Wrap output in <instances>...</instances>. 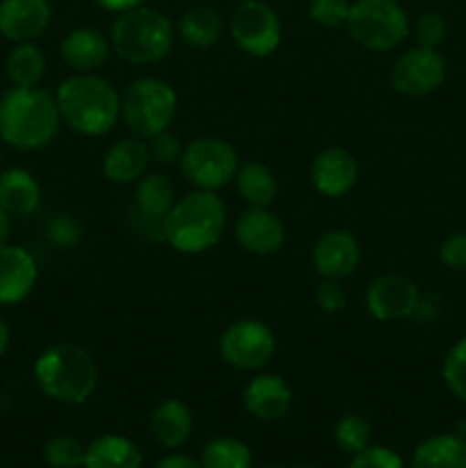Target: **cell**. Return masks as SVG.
<instances>
[{
	"label": "cell",
	"mask_w": 466,
	"mask_h": 468,
	"mask_svg": "<svg viewBox=\"0 0 466 468\" xmlns=\"http://www.w3.org/2000/svg\"><path fill=\"white\" fill-rule=\"evenodd\" d=\"M59 122L58 101L39 87H12L0 99V137L14 149H41L53 140Z\"/></svg>",
	"instance_id": "obj_1"
},
{
	"label": "cell",
	"mask_w": 466,
	"mask_h": 468,
	"mask_svg": "<svg viewBox=\"0 0 466 468\" xmlns=\"http://www.w3.org/2000/svg\"><path fill=\"white\" fill-rule=\"evenodd\" d=\"M55 101L62 122L80 135H105L122 117V96L108 80L91 73H78L62 80Z\"/></svg>",
	"instance_id": "obj_2"
},
{
	"label": "cell",
	"mask_w": 466,
	"mask_h": 468,
	"mask_svg": "<svg viewBox=\"0 0 466 468\" xmlns=\"http://www.w3.org/2000/svg\"><path fill=\"white\" fill-rule=\"evenodd\" d=\"M227 206L213 190H196L174 204L163 219V233L181 254H201L222 238Z\"/></svg>",
	"instance_id": "obj_3"
},
{
	"label": "cell",
	"mask_w": 466,
	"mask_h": 468,
	"mask_svg": "<svg viewBox=\"0 0 466 468\" xmlns=\"http://www.w3.org/2000/svg\"><path fill=\"white\" fill-rule=\"evenodd\" d=\"M35 379L50 400L82 405L94 393L99 370L85 347L55 343L37 359Z\"/></svg>",
	"instance_id": "obj_4"
},
{
	"label": "cell",
	"mask_w": 466,
	"mask_h": 468,
	"mask_svg": "<svg viewBox=\"0 0 466 468\" xmlns=\"http://www.w3.org/2000/svg\"><path fill=\"white\" fill-rule=\"evenodd\" d=\"M176 27L158 9L140 5L117 16L110 32L114 53L131 64H154L167 58L174 46Z\"/></svg>",
	"instance_id": "obj_5"
},
{
	"label": "cell",
	"mask_w": 466,
	"mask_h": 468,
	"mask_svg": "<svg viewBox=\"0 0 466 468\" xmlns=\"http://www.w3.org/2000/svg\"><path fill=\"white\" fill-rule=\"evenodd\" d=\"M176 91L158 78H137L122 99L123 122L140 140L167 131L176 114Z\"/></svg>",
	"instance_id": "obj_6"
},
{
	"label": "cell",
	"mask_w": 466,
	"mask_h": 468,
	"mask_svg": "<svg viewBox=\"0 0 466 468\" xmlns=\"http://www.w3.org/2000/svg\"><path fill=\"white\" fill-rule=\"evenodd\" d=\"M347 30L368 50H391L409 35V18L397 0H355Z\"/></svg>",
	"instance_id": "obj_7"
},
{
	"label": "cell",
	"mask_w": 466,
	"mask_h": 468,
	"mask_svg": "<svg viewBox=\"0 0 466 468\" xmlns=\"http://www.w3.org/2000/svg\"><path fill=\"white\" fill-rule=\"evenodd\" d=\"M238 154L219 137H196L183 149L181 172L196 190H219L236 178Z\"/></svg>",
	"instance_id": "obj_8"
},
{
	"label": "cell",
	"mask_w": 466,
	"mask_h": 468,
	"mask_svg": "<svg viewBox=\"0 0 466 468\" xmlns=\"http://www.w3.org/2000/svg\"><path fill=\"white\" fill-rule=\"evenodd\" d=\"M277 352L274 332L260 320H238L219 336V355L228 366L240 370H259L272 361Z\"/></svg>",
	"instance_id": "obj_9"
},
{
	"label": "cell",
	"mask_w": 466,
	"mask_h": 468,
	"mask_svg": "<svg viewBox=\"0 0 466 468\" xmlns=\"http://www.w3.org/2000/svg\"><path fill=\"white\" fill-rule=\"evenodd\" d=\"M228 30L238 48L254 58L272 55L281 44V21L277 12L263 0H245L238 5Z\"/></svg>",
	"instance_id": "obj_10"
},
{
	"label": "cell",
	"mask_w": 466,
	"mask_h": 468,
	"mask_svg": "<svg viewBox=\"0 0 466 468\" xmlns=\"http://www.w3.org/2000/svg\"><path fill=\"white\" fill-rule=\"evenodd\" d=\"M446 80V59L437 48L414 46L396 59L391 85L402 96H425L439 90Z\"/></svg>",
	"instance_id": "obj_11"
},
{
	"label": "cell",
	"mask_w": 466,
	"mask_h": 468,
	"mask_svg": "<svg viewBox=\"0 0 466 468\" xmlns=\"http://www.w3.org/2000/svg\"><path fill=\"white\" fill-rule=\"evenodd\" d=\"M420 304L418 286L405 274H382L373 279L365 291V306L370 315L382 323L405 320L416 314Z\"/></svg>",
	"instance_id": "obj_12"
},
{
	"label": "cell",
	"mask_w": 466,
	"mask_h": 468,
	"mask_svg": "<svg viewBox=\"0 0 466 468\" xmlns=\"http://www.w3.org/2000/svg\"><path fill=\"white\" fill-rule=\"evenodd\" d=\"M359 178V165L355 155L343 146H329L323 149L311 163V181L313 187L324 197L347 195Z\"/></svg>",
	"instance_id": "obj_13"
},
{
	"label": "cell",
	"mask_w": 466,
	"mask_h": 468,
	"mask_svg": "<svg viewBox=\"0 0 466 468\" xmlns=\"http://www.w3.org/2000/svg\"><path fill=\"white\" fill-rule=\"evenodd\" d=\"M53 18L48 0H3L0 3V35L9 41H35Z\"/></svg>",
	"instance_id": "obj_14"
},
{
	"label": "cell",
	"mask_w": 466,
	"mask_h": 468,
	"mask_svg": "<svg viewBox=\"0 0 466 468\" xmlns=\"http://www.w3.org/2000/svg\"><path fill=\"white\" fill-rule=\"evenodd\" d=\"M361 261L359 240L345 229L327 231L313 247V265L323 279H345Z\"/></svg>",
	"instance_id": "obj_15"
},
{
	"label": "cell",
	"mask_w": 466,
	"mask_h": 468,
	"mask_svg": "<svg viewBox=\"0 0 466 468\" xmlns=\"http://www.w3.org/2000/svg\"><path fill=\"white\" fill-rule=\"evenodd\" d=\"M236 238L249 254L268 256L281 250L286 240V229L272 210L249 206L236 219Z\"/></svg>",
	"instance_id": "obj_16"
},
{
	"label": "cell",
	"mask_w": 466,
	"mask_h": 468,
	"mask_svg": "<svg viewBox=\"0 0 466 468\" xmlns=\"http://www.w3.org/2000/svg\"><path fill=\"white\" fill-rule=\"evenodd\" d=\"M37 282V263L23 247H0V304L26 300Z\"/></svg>",
	"instance_id": "obj_17"
},
{
	"label": "cell",
	"mask_w": 466,
	"mask_h": 468,
	"mask_svg": "<svg viewBox=\"0 0 466 468\" xmlns=\"http://www.w3.org/2000/svg\"><path fill=\"white\" fill-rule=\"evenodd\" d=\"M242 400L254 419L279 420L291 410L292 393L279 375H259L245 387Z\"/></svg>",
	"instance_id": "obj_18"
},
{
	"label": "cell",
	"mask_w": 466,
	"mask_h": 468,
	"mask_svg": "<svg viewBox=\"0 0 466 468\" xmlns=\"http://www.w3.org/2000/svg\"><path fill=\"white\" fill-rule=\"evenodd\" d=\"M62 59L78 73H91L105 64L110 55V41L96 27H76L62 41Z\"/></svg>",
	"instance_id": "obj_19"
},
{
	"label": "cell",
	"mask_w": 466,
	"mask_h": 468,
	"mask_svg": "<svg viewBox=\"0 0 466 468\" xmlns=\"http://www.w3.org/2000/svg\"><path fill=\"white\" fill-rule=\"evenodd\" d=\"M149 160V144L140 137H128L110 146L103 158V172L117 186H128L140 181Z\"/></svg>",
	"instance_id": "obj_20"
},
{
	"label": "cell",
	"mask_w": 466,
	"mask_h": 468,
	"mask_svg": "<svg viewBox=\"0 0 466 468\" xmlns=\"http://www.w3.org/2000/svg\"><path fill=\"white\" fill-rule=\"evenodd\" d=\"M151 434L164 448H178L190 439L192 414L185 402L164 400L151 414Z\"/></svg>",
	"instance_id": "obj_21"
},
{
	"label": "cell",
	"mask_w": 466,
	"mask_h": 468,
	"mask_svg": "<svg viewBox=\"0 0 466 468\" xmlns=\"http://www.w3.org/2000/svg\"><path fill=\"white\" fill-rule=\"evenodd\" d=\"M85 468H140V448L126 437L105 434L94 439L85 451Z\"/></svg>",
	"instance_id": "obj_22"
},
{
	"label": "cell",
	"mask_w": 466,
	"mask_h": 468,
	"mask_svg": "<svg viewBox=\"0 0 466 468\" xmlns=\"http://www.w3.org/2000/svg\"><path fill=\"white\" fill-rule=\"evenodd\" d=\"M41 190L39 183L35 181L26 169H7L0 174V206L7 213L14 215H30L39 206Z\"/></svg>",
	"instance_id": "obj_23"
},
{
	"label": "cell",
	"mask_w": 466,
	"mask_h": 468,
	"mask_svg": "<svg viewBox=\"0 0 466 468\" xmlns=\"http://www.w3.org/2000/svg\"><path fill=\"white\" fill-rule=\"evenodd\" d=\"M411 468H466V439L457 434L425 439L414 451Z\"/></svg>",
	"instance_id": "obj_24"
},
{
	"label": "cell",
	"mask_w": 466,
	"mask_h": 468,
	"mask_svg": "<svg viewBox=\"0 0 466 468\" xmlns=\"http://www.w3.org/2000/svg\"><path fill=\"white\" fill-rule=\"evenodd\" d=\"M236 186L242 199L254 208H268L277 197V181L274 174L265 165L249 160L242 167H238Z\"/></svg>",
	"instance_id": "obj_25"
},
{
	"label": "cell",
	"mask_w": 466,
	"mask_h": 468,
	"mask_svg": "<svg viewBox=\"0 0 466 468\" xmlns=\"http://www.w3.org/2000/svg\"><path fill=\"white\" fill-rule=\"evenodd\" d=\"M135 201L140 213L151 222H163L174 208V186L167 181V176L160 174H149L137 183Z\"/></svg>",
	"instance_id": "obj_26"
},
{
	"label": "cell",
	"mask_w": 466,
	"mask_h": 468,
	"mask_svg": "<svg viewBox=\"0 0 466 468\" xmlns=\"http://www.w3.org/2000/svg\"><path fill=\"white\" fill-rule=\"evenodd\" d=\"M176 32L187 46L208 48L222 37V18L210 7H190L178 21Z\"/></svg>",
	"instance_id": "obj_27"
},
{
	"label": "cell",
	"mask_w": 466,
	"mask_h": 468,
	"mask_svg": "<svg viewBox=\"0 0 466 468\" xmlns=\"http://www.w3.org/2000/svg\"><path fill=\"white\" fill-rule=\"evenodd\" d=\"M46 58L39 46L21 41L7 55V76L16 87H37L44 78Z\"/></svg>",
	"instance_id": "obj_28"
},
{
	"label": "cell",
	"mask_w": 466,
	"mask_h": 468,
	"mask_svg": "<svg viewBox=\"0 0 466 468\" xmlns=\"http://www.w3.org/2000/svg\"><path fill=\"white\" fill-rule=\"evenodd\" d=\"M204 468H251V452L242 441L231 437L213 439L201 452Z\"/></svg>",
	"instance_id": "obj_29"
},
{
	"label": "cell",
	"mask_w": 466,
	"mask_h": 468,
	"mask_svg": "<svg viewBox=\"0 0 466 468\" xmlns=\"http://www.w3.org/2000/svg\"><path fill=\"white\" fill-rule=\"evenodd\" d=\"M334 439H336V443L341 451L356 455V452H361L364 448H368L370 423L359 414H345L336 423Z\"/></svg>",
	"instance_id": "obj_30"
},
{
	"label": "cell",
	"mask_w": 466,
	"mask_h": 468,
	"mask_svg": "<svg viewBox=\"0 0 466 468\" xmlns=\"http://www.w3.org/2000/svg\"><path fill=\"white\" fill-rule=\"evenodd\" d=\"M443 382L455 398L466 402V336L448 350L443 359Z\"/></svg>",
	"instance_id": "obj_31"
},
{
	"label": "cell",
	"mask_w": 466,
	"mask_h": 468,
	"mask_svg": "<svg viewBox=\"0 0 466 468\" xmlns=\"http://www.w3.org/2000/svg\"><path fill=\"white\" fill-rule=\"evenodd\" d=\"M85 451L78 439L73 437H55L46 443L44 457L50 468H78L85 464Z\"/></svg>",
	"instance_id": "obj_32"
},
{
	"label": "cell",
	"mask_w": 466,
	"mask_h": 468,
	"mask_svg": "<svg viewBox=\"0 0 466 468\" xmlns=\"http://www.w3.org/2000/svg\"><path fill=\"white\" fill-rule=\"evenodd\" d=\"M350 0H311L309 16L323 27H338L347 23Z\"/></svg>",
	"instance_id": "obj_33"
},
{
	"label": "cell",
	"mask_w": 466,
	"mask_h": 468,
	"mask_svg": "<svg viewBox=\"0 0 466 468\" xmlns=\"http://www.w3.org/2000/svg\"><path fill=\"white\" fill-rule=\"evenodd\" d=\"M448 23L439 12H423L416 21V39L425 48H439L446 41Z\"/></svg>",
	"instance_id": "obj_34"
},
{
	"label": "cell",
	"mask_w": 466,
	"mask_h": 468,
	"mask_svg": "<svg viewBox=\"0 0 466 468\" xmlns=\"http://www.w3.org/2000/svg\"><path fill=\"white\" fill-rule=\"evenodd\" d=\"M185 146L181 144V137L174 133L163 131L149 140V155L160 165H174L181 163V155Z\"/></svg>",
	"instance_id": "obj_35"
},
{
	"label": "cell",
	"mask_w": 466,
	"mask_h": 468,
	"mask_svg": "<svg viewBox=\"0 0 466 468\" xmlns=\"http://www.w3.org/2000/svg\"><path fill=\"white\" fill-rule=\"evenodd\" d=\"M315 302L324 314H341L347 306L345 288L341 286V279H323L315 291Z\"/></svg>",
	"instance_id": "obj_36"
},
{
	"label": "cell",
	"mask_w": 466,
	"mask_h": 468,
	"mask_svg": "<svg viewBox=\"0 0 466 468\" xmlns=\"http://www.w3.org/2000/svg\"><path fill=\"white\" fill-rule=\"evenodd\" d=\"M347 468H402V460L388 448L368 446L356 452Z\"/></svg>",
	"instance_id": "obj_37"
},
{
	"label": "cell",
	"mask_w": 466,
	"mask_h": 468,
	"mask_svg": "<svg viewBox=\"0 0 466 468\" xmlns=\"http://www.w3.org/2000/svg\"><path fill=\"white\" fill-rule=\"evenodd\" d=\"M439 259L448 270H455V272L466 270V233L461 231L448 236L439 250Z\"/></svg>",
	"instance_id": "obj_38"
},
{
	"label": "cell",
	"mask_w": 466,
	"mask_h": 468,
	"mask_svg": "<svg viewBox=\"0 0 466 468\" xmlns=\"http://www.w3.org/2000/svg\"><path fill=\"white\" fill-rule=\"evenodd\" d=\"M99 7L108 9V12H128V9H135L140 5H144V0H94Z\"/></svg>",
	"instance_id": "obj_39"
},
{
	"label": "cell",
	"mask_w": 466,
	"mask_h": 468,
	"mask_svg": "<svg viewBox=\"0 0 466 468\" xmlns=\"http://www.w3.org/2000/svg\"><path fill=\"white\" fill-rule=\"evenodd\" d=\"M155 468H204V466L187 455H169L164 457V460Z\"/></svg>",
	"instance_id": "obj_40"
},
{
	"label": "cell",
	"mask_w": 466,
	"mask_h": 468,
	"mask_svg": "<svg viewBox=\"0 0 466 468\" xmlns=\"http://www.w3.org/2000/svg\"><path fill=\"white\" fill-rule=\"evenodd\" d=\"M7 233H9V218H7V210L0 206V247L5 245L7 240Z\"/></svg>",
	"instance_id": "obj_41"
},
{
	"label": "cell",
	"mask_w": 466,
	"mask_h": 468,
	"mask_svg": "<svg viewBox=\"0 0 466 468\" xmlns=\"http://www.w3.org/2000/svg\"><path fill=\"white\" fill-rule=\"evenodd\" d=\"M7 347H9V329L7 324H5V320L0 318V356L7 352Z\"/></svg>",
	"instance_id": "obj_42"
},
{
	"label": "cell",
	"mask_w": 466,
	"mask_h": 468,
	"mask_svg": "<svg viewBox=\"0 0 466 468\" xmlns=\"http://www.w3.org/2000/svg\"><path fill=\"white\" fill-rule=\"evenodd\" d=\"M300 468H318V466H313V464H304V466H300Z\"/></svg>",
	"instance_id": "obj_43"
},
{
	"label": "cell",
	"mask_w": 466,
	"mask_h": 468,
	"mask_svg": "<svg viewBox=\"0 0 466 468\" xmlns=\"http://www.w3.org/2000/svg\"><path fill=\"white\" fill-rule=\"evenodd\" d=\"M265 468H279V466H265Z\"/></svg>",
	"instance_id": "obj_44"
},
{
	"label": "cell",
	"mask_w": 466,
	"mask_h": 468,
	"mask_svg": "<svg viewBox=\"0 0 466 468\" xmlns=\"http://www.w3.org/2000/svg\"><path fill=\"white\" fill-rule=\"evenodd\" d=\"M0 165H3V158H0Z\"/></svg>",
	"instance_id": "obj_45"
}]
</instances>
